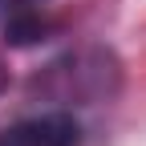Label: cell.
<instances>
[{
    "mask_svg": "<svg viewBox=\"0 0 146 146\" xmlns=\"http://www.w3.org/2000/svg\"><path fill=\"white\" fill-rule=\"evenodd\" d=\"M0 146H81V126L73 114H36L0 130Z\"/></svg>",
    "mask_w": 146,
    "mask_h": 146,
    "instance_id": "1",
    "label": "cell"
},
{
    "mask_svg": "<svg viewBox=\"0 0 146 146\" xmlns=\"http://www.w3.org/2000/svg\"><path fill=\"white\" fill-rule=\"evenodd\" d=\"M41 0H0V21H8V16H16V12H33Z\"/></svg>",
    "mask_w": 146,
    "mask_h": 146,
    "instance_id": "2",
    "label": "cell"
},
{
    "mask_svg": "<svg viewBox=\"0 0 146 146\" xmlns=\"http://www.w3.org/2000/svg\"><path fill=\"white\" fill-rule=\"evenodd\" d=\"M4 85H8V69L0 65V94H4Z\"/></svg>",
    "mask_w": 146,
    "mask_h": 146,
    "instance_id": "3",
    "label": "cell"
}]
</instances>
